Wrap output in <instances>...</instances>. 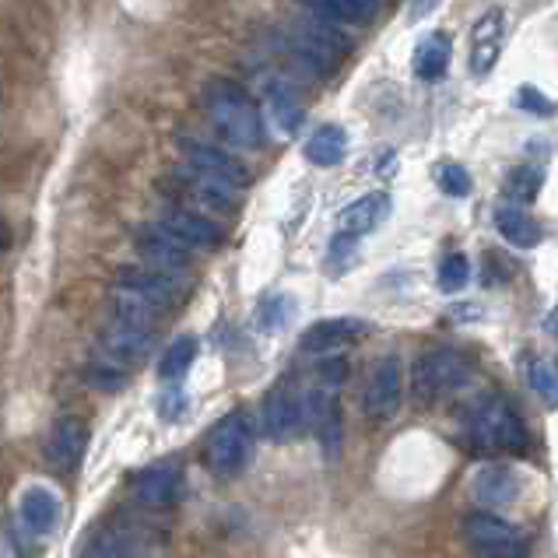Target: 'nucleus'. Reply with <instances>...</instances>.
Wrapping results in <instances>:
<instances>
[{
    "label": "nucleus",
    "instance_id": "393cba45",
    "mask_svg": "<svg viewBox=\"0 0 558 558\" xmlns=\"http://www.w3.org/2000/svg\"><path fill=\"white\" fill-rule=\"evenodd\" d=\"M299 4L310 8L316 19L352 22V25H365L376 14V0H299Z\"/></svg>",
    "mask_w": 558,
    "mask_h": 558
},
{
    "label": "nucleus",
    "instance_id": "cd10ccee",
    "mask_svg": "<svg viewBox=\"0 0 558 558\" xmlns=\"http://www.w3.org/2000/svg\"><path fill=\"white\" fill-rule=\"evenodd\" d=\"M197 359V338H190V333H183V338H177L169 348H166V355L158 359V376H162L166 383H180L186 373H190V365H194Z\"/></svg>",
    "mask_w": 558,
    "mask_h": 558
},
{
    "label": "nucleus",
    "instance_id": "c756f323",
    "mask_svg": "<svg viewBox=\"0 0 558 558\" xmlns=\"http://www.w3.org/2000/svg\"><path fill=\"white\" fill-rule=\"evenodd\" d=\"M295 316V302L289 295H270L260 302V310H257V327L267 330V333H275L281 327H289V320Z\"/></svg>",
    "mask_w": 558,
    "mask_h": 558
},
{
    "label": "nucleus",
    "instance_id": "f257e3e1",
    "mask_svg": "<svg viewBox=\"0 0 558 558\" xmlns=\"http://www.w3.org/2000/svg\"><path fill=\"white\" fill-rule=\"evenodd\" d=\"M204 106L207 117L218 126V134L235 148H257L264 141V120L260 109L250 102V95L226 82V77H215V82L204 85Z\"/></svg>",
    "mask_w": 558,
    "mask_h": 558
},
{
    "label": "nucleus",
    "instance_id": "f8f14e48",
    "mask_svg": "<svg viewBox=\"0 0 558 558\" xmlns=\"http://www.w3.org/2000/svg\"><path fill=\"white\" fill-rule=\"evenodd\" d=\"M85 446H88V428L82 418H60L53 425V433L46 436V460L60 471H71L82 464L85 457Z\"/></svg>",
    "mask_w": 558,
    "mask_h": 558
},
{
    "label": "nucleus",
    "instance_id": "58836bf2",
    "mask_svg": "<svg viewBox=\"0 0 558 558\" xmlns=\"http://www.w3.org/2000/svg\"><path fill=\"white\" fill-rule=\"evenodd\" d=\"M548 330H551V333H558V313H555V316H548Z\"/></svg>",
    "mask_w": 558,
    "mask_h": 558
},
{
    "label": "nucleus",
    "instance_id": "4468645a",
    "mask_svg": "<svg viewBox=\"0 0 558 558\" xmlns=\"http://www.w3.org/2000/svg\"><path fill=\"white\" fill-rule=\"evenodd\" d=\"M117 289L145 295L162 310H169L172 302L180 299V284L172 281V275H166V270H158V267H120Z\"/></svg>",
    "mask_w": 558,
    "mask_h": 558
},
{
    "label": "nucleus",
    "instance_id": "9d476101",
    "mask_svg": "<svg viewBox=\"0 0 558 558\" xmlns=\"http://www.w3.org/2000/svg\"><path fill=\"white\" fill-rule=\"evenodd\" d=\"M137 253H141V257H145L151 267L166 270V275L190 267V246L183 243V239L172 235L166 226H148V229H141V235H137Z\"/></svg>",
    "mask_w": 558,
    "mask_h": 558
},
{
    "label": "nucleus",
    "instance_id": "7c9ffc66",
    "mask_svg": "<svg viewBox=\"0 0 558 558\" xmlns=\"http://www.w3.org/2000/svg\"><path fill=\"white\" fill-rule=\"evenodd\" d=\"M527 379H531V387H534V393L541 397V401L558 408V369L551 362H531L527 365Z\"/></svg>",
    "mask_w": 558,
    "mask_h": 558
},
{
    "label": "nucleus",
    "instance_id": "6ab92c4d",
    "mask_svg": "<svg viewBox=\"0 0 558 558\" xmlns=\"http://www.w3.org/2000/svg\"><path fill=\"white\" fill-rule=\"evenodd\" d=\"M450 57H453V43L446 32H428V36L414 46V74L422 77V82H439L450 68Z\"/></svg>",
    "mask_w": 558,
    "mask_h": 558
},
{
    "label": "nucleus",
    "instance_id": "1a4fd4ad",
    "mask_svg": "<svg viewBox=\"0 0 558 558\" xmlns=\"http://www.w3.org/2000/svg\"><path fill=\"white\" fill-rule=\"evenodd\" d=\"M183 148V158L190 162V169L204 172V177H215L221 183L229 186H246L250 183V172L246 166L239 162V158H232L226 148H215V145H204V141H180Z\"/></svg>",
    "mask_w": 558,
    "mask_h": 558
},
{
    "label": "nucleus",
    "instance_id": "20e7f679",
    "mask_svg": "<svg viewBox=\"0 0 558 558\" xmlns=\"http://www.w3.org/2000/svg\"><path fill=\"white\" fill-rule=\"evenodd\" d=\"M468 373H471L468 362L457 352H446V348L418 355V362L411 365V401H414V408H433L436 401H442L446 393L464 387Z\"/></svg>",
    "mask_w": 558,
    "mask_h": 558
},
{
    "label": "nucleus",
    "instance_id": "f03ea898",
    "mask_svg": "<svg viewBox=\"0 0 558 558\" xmlns=\"http://www.w3.org/2000/svg\"><path fill=\"white\" fill-rule=\"evenodd\" d=\"M468 436L477 450L492 453H523L527 450V428H523L513 404L499 393H482L468 408Z\"/></svg>",
    "mask_w": 558,
    "mask_h": 558
},
{
    "label": "nucleus",
    "instance_id": "c9c22d12",
    "mask_svg": "<svg viewBox=\"0 0 558 558\" xmlns=\"http://www.w3.org/2000/svg\"><path fill=\"white\" fill-rule=\"evenodd\" d=\"M477 558H523L520 545H499V548H482Z\"/></svg>",
    "mask_w": 558,
    "mask_h": 558
},
{
    "label": "nucleus",
    "instance_id": "0eeeda50",
    "mask_svg": "<svg viewBox=\"0 0 558 558\" xmlns=\"http://www.w3.org/2000/svg\"><path fill=\"white\" fill-rule=\"evenodd\" d=\"M162 190L169 197H180L204 207V211H232L235 207V194L229 183H221L215 177H204V172L190 169V172H169L162 180Z\"/></svg>",
    "mask_w": 558,
    "mask_h": 558
},
{
    "label": "nucleus",
    "instance_id": "9b49d317",
    "mask_svg": "<svg viewBox=\"0 0 558 558\" xmlns=\"http://www.w3.org/2000/svg\"><path fill=\"white\" fill-rule=\"evenodd\" d=\"M502 39H506V14L502 11H488L474 22L471 28V71L477 77H485L502 53Z\"/></svg>",
    "mask_w": 558,
    "mask_h": 558
},
{
    "label": "nucleus",
    "instance_id": "c85d7f7f",
    "mask_svg": "<svg viewBox=\"0 0 558 558\" xmlns=\"http://www.w3.org/2000/svg\"><path fill=\"white\" fill-rule=\"evenodd\" d=\"M541 183H545V177H541V169H534V166H520V169H513L506 177V197L509 201H517V204H531L537 194H541Z\"/></svg>",
    "mask_w": 558,
    "mask_h": 558
},
{
    "label": "nucleus",
    "instance_id": "aec40b11",
    "mask_svg": "<svg viewBox=\"0 0 558 558\" xmlns=\"http://www.w3.org/2000/svg\"><path fill=\"white\" fill-rule=\"evenodd\" d=\"M390 215V197L387 194H365L355 204H348L341 211V229L348 235H365L376 232Z\"/></svg>",
    "mask_w": 558,
    "mask_h": 558
},
{
    "label": "nucleus",
    "instance_id": "f3484780",
    "mask_svg": "<svg viewBox=\"0 0 558 558\" xmlns=\"http://www.w3.org/2000/svg\"><path fill=\"white\" fill-rule=\"evenodd\" d=\"M471 496L482 506H492V509L513 506L517 496H520V477L509 468L488 464V468H482L471 477Z\"/></svg>",
    "mask_w": 558,
    "mask_h": 558
},
{
    "label": "nucleus",
    "instance_id": "a878e982",
    "mask_svg": "<svg viewBox=\"0 0 558 558\" xmlns=\"http://www.w3.org/2000/svg\"><path fill=\"white\" fill-rule=\"evenodd\" d=\"M113 310H117V320L120 324H131V327H141V330H155L158 316L166 313L162 306H155L151 299L137 295V292H126V289H117Z\"/></svg>",
    "mask_w": 558,
    "mask_h": 558
},
{
    "label": "nucleus",
    "instance_id": "dca6fc26",
    "mask_svg": "<svg viewBox=\"0 0 558 558\" xmlns=\"http://www.w3.org/2000/svg\"><path fill=\"white\" fill-rule=\"evenodd\" d=\"M177 492H180V464H172V460L151 464L131 477V496H137L148 506H166L177 499Z\"/></svg>",
    "mask_w": 558,
    "mask_h": 558
},
{
    "label": "nucleus",
    "instance_id": "b1692460",
    "mask_svg": "<svg viewBox=\"0 0 558 558\" xmlns=\"http://www.w3.org/2000/svg\"><path fill=\"white\" fill-rule=\"evenodd\" d=\"M496 229L502 232L506 243H513L520 250H534L541 243V226L527 211H523V207H499Z\"/></svg>",
    "mask_w": 558,
    "mask_h": 558
},
{
    "label": "nucleus",
    "instance_id": "6e6552de",
    "mask_svg": "<svg viewBox=\"0 0 558 558\" xmlns=\"http://www.w3.org/2000/svg\"><path fill=\"white\" fill-rule=\"evenodd\" d=\"M302 425H306V401L295 393L289 379H281L264 397V433L275 442H289L299 436Z\"/></svg>",
    "mask_w": 558,
    "mask_h": 558
},
{
    "label": "nucleus",
    "instance_id": "4c0bfd02",
    "mask_svg": "<svg viewBox=\"0 0 558 558\" xmlns=\"http://www.w3.org/2000/svg\"><path fill=\"white\" fill-rule=\"evenodd\" d=\"M0 558H14V548L8 537H0Z\"/></svg>",
    "mask_w": 558,
    "mask_h": 558
},
{
    "label": "nucleus",
    "instance_id": "ddd939ff",
    "mask_svg": "<svg viewBox=\"0 0 558 558\" xmlns=\"http://www.w3.org/2000/svg\"><path fill=\"white\" fill-rule=\"evenodd\" d=\"M158 226H166L172 235L183 239L186 246H201V250H215L221 246V239H226L218 221H211L204 211H190V207H172Z\"/></svg>",
    "mask_w": 558,
    "mask_h": 558
},
{
    "label": "nucleus",
    "instance_id": "412c9836",
    "mask_svg": "<svg viewBox=\"0 0 558 558\" xmlns=\"http://www.w3.org/2000/svg\"><path fill=\"white\" fill-rule=\"evenodd\" d=\"M464 537L474 548H499V545H520V534L509 527L506 520H499L496 513H474L464 520Z\"/></svg>",
    "mask_w": 558,
    "mask_h": 558
},
{
    "label": "nucleus",
    "instance_id": "a211bd4d",
    "mask_svg": "<svg viewBox=\"0 0 558 558\" xmlns=\"http://www.w3.org/2000/svg\"><path fill=\"white\" fill-rule=\"evenodd\" d=\"M102 348H106V355L113 359V362L131 365V362H141L155 348V330H141V327H131V324L117 320L113 327H106Z\"/></svg>",
    "mask_w": 558,
    "mask_h": 558
},
{
    "label": "nucleus",
    "instance_id": "39448f33",
    "mask_svg": "<svg viewBox=\"0 0 558 558\" xmlns=\"http://www.w3.org/2000/svg\"><path fill=\"white\" fill-rule=\"evenodd\" d=\"M292 50L295 57L306 63L310 71L316 74H330L348 53V43L341 39L338 28H330L327 19H310V22H299L292 28Z\"/></svg>",
    "mask_w": 558,
    "mask_h": 558
},
{
    "label": "nucleus",
    "instance_id": "72a5a7b5",
    "mask_svg": "<svg viewBox=\"0 0 558 558\" xmlns=\"http://www.w3.org/2000/svg\"><path fill=\"white\" fill-rule=\"evenodd\" d=\"M85 558H134V541L120 531H106Z\"/></svg>",
    "mask_w": 558,
    "mask_h": 558
},
{
    "label": "nucleus",
    "instance_id": "423d86ee",
    "mask_svg": "<svg viewBox=\"0 0 558 558\" xmlns=\"http://www.w3.org/2000/svg\"><path fill=\"white\" fill-rule=\"evenodd\" d=\"M401 397H404V365L397 355H387L373 365L369 379H365V393H362V408L369 414V422L387 425L397 418L401 411Z\"/></svg>",
    "mask_w": 558,
    "mask_h": 558
},
{
    "label": "nucleus",
    "instance_id": "473e14b6",
    "mask_svg": "<svg viewBox=\"0 0 558 558\" xmlns=\"http://www.w3.org/2000/svg\"><path fill=\"white\" fill-rule=\"evenodd\" d=\"M436 183L442 194H450V197H468L471 190H474V180H471V172L464 166H457V162H442L436 166Z\"/></svg>",
    "mask_w": 558,
    "mask_h": 558
},
{
    "label": "nucleus",
    "instance_id": "5701e85b",
    "mask_svg": "<svg viewBox=\"0 0 558 558\" xmlns=\"http://www.w3.org/2000/svg\"><path fill=\"white\" fill-rule=\"evenodd\" d=\"M19 513H22L28 531H36V534L53 531V523H57V496L46 485H32L22 496Z\"/></svg>",
    "mask_w": 558,
    "mask_h": 558
},
{
    "label": "nucleus",
    "instance_id": "2f4dec72",
    "mask_svg": "<svg viewBox=\"0 0 558 558\" xmlns=\"http://www.w3.org/2000/svg\"><path fill=\"white\" fill-rule=\"evenodd\" d=\"M468 281H471V260L464 253H450V257L439 264V289L460 292V289H468Z\"/></svg>",
    "mask_w": 558,
    "mask_h": 558
},
{
    "label": "nucleus",
    "instance_id": "4be33fe9",
    "mask_svg": "<svg viewBox=\"0 0 558 558\" xmlns=\"http://www.w3.org/2000/svg\"><path fill=\"white\" fill-rule=\"evenodd\" d=\"M344 155H348V134H344V126H338V123L316 126L313 137L306 141V158L313 166H320V169L344 162Z\"/></svg>",
    "mask_w": 558,
    "mask_h": 558
},
{
    "label": "nucleus",
    "instance_id": "7ed1b4c3",
    "mask_svg": "<svg viewBox=\"0 0 558 558\" xmlns=\"http://www.w3.org/2000/svg\"><path fill=\"white\" fill-rule=\"evenodd\" d=\"M253 453V425L243 411H229L204 439V464L215 477H235Z\"/></svg>",
    "mask_w": 558,
    "mask_h": 558
},
{
    "label": "nucleus",
    "instance_id": "bb28decb",
    "mask_svg": "<svg viewBox=\"0 0 558 558\" xmlns=\"http://www.w3.org/2000/svg\"><path fill=\"white\" fill-rule=\"evenodd\" d=\"M267 113L278 123L281 134H295L302 123V102L292 95V88L284 85H270L267 88Z\"/></svg>",
    "mask_w": 558,
    "mask_h": 558
},
{
    "label": "nucleus",
    "instance_id": "2eb2a0df",
    "mask_svg": "<svg viewBox=\"0 0 558 558\" xmlns=\"http://www.w3.org/2000/svg\"><path fill=\"white\" fill-rule=\"evenodd\" d=\"M365 330H369V324H365V320H355V316H333V320L313 324V327L299 338V344H302V352L324 355V352H333V348L352 344L355 338H362Z\"/></svg>",
    "mask_w": 558,
    "mask_h": 558
},
{
    "label": "nucleus",
    "instance_id": "f704fd0d",
    "mask_svg": "<svg viewBox=\"0 0 558 558\" xmlns=\"http://www.w3.org/2000/svg\"><path fill=\"white\" fill-rule=\"evenodd\" d=\"M517 106L520 109H527V113H534V117H551V99H545V92L541 88H534V85H520L517 88Z\"/></svg>",
    "mask_w": 558,
    "mask_h": 558
},
{
    "label": "nucleus",
    "instance_id": "e433bc0d",
    "mask_svg": "<svg viewBox=\"0 0 558 558\" xmlns=\"http://www.w3.org/2000/svg\"><path fill=\"white\" fill-rule=\"evenodd\" d=\"M439 8V0H411V22L425 19V14H433Z\"/></svg>",
    "mask_w": 558,
    "mask_h": 558
}]
</instances>
